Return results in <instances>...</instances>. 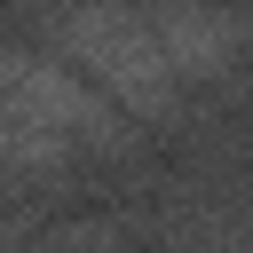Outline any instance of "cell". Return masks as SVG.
I'll use <instances>...</instances> for the list:
<instances>
[{
  "label": "cell",
  "instance_id": "obj_1",
  "mask_svg": "<svg viewBox=\"0 0 253 253\" xmlns=\"http://www.w3.org/2000/svg\"><path fill=\"white\" fill-rule=\"evenodd\" d=\"M63 55H79L103 87H119L134 111H166L182 87L213 79L253 32L221 8H190V0H158V8H71L47 32Z\"/></svg>",
  "mask_w": 253,
  "mask_h": 253
}]
</instances>
